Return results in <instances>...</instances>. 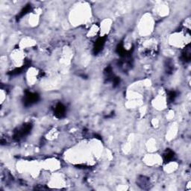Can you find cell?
Masks as SVG:
<instances>
[{"instance_id":"cell-1","label":"cell","mask_w":191,"mask_h":191,"mask_svg":"<svg viewBox=\"0 0 191 191\" xmlns=\"http://www.w3.org/2000/svg\"><path fill=\"white\" fill-rule=\"evenodd\" d=\"M38 95L36 93H27L25 97V104L26 105H32V104L35 103L38 100Z\"/></svg>"},{"instance_id":"cell-2","label":"cell","mask_w":191,"mask_h":191,"mask_svg":"<svg viewBox=\"0 0 191 191\" xmlns=\"http://www.w3.org/2000/svg\"><path fill=\"white\" fill-rule=\"evenodd\" d=\"M66 111L65 107L62 104H58L57 106L55 108V114L56 115V117L61 118L64 115Z\"/></svg>"},{"instance_id":"cell-3","label":"cell","mask_w":191,"mask_h":191,"mask_svg":"<svg viewBox=\"0 0 191 191\" xmlns=\"http://www.w3.org/2000/svg\"><path fill=\"white\" fill-rule=\"evenodd\" d=\"M105 43V40L104 37H102L97 40V41L96 42V44L94 46V52H99L100 50L102 49L104 46Z\"/></svg>"},{"instance_id":"cell-4","label":"cell","mask_w":191,"mask_h":191,"mask_svg":"<svg viewBox=\"0 0 191 191\" xmlns=\"http://www.w3.org/2000/svg\"><path fill=\"white\" fill-rule=\"evenodd\" d=\"M173 157H174V153L171 151H169L167 154L164 155V160H165L166 162H167V161H171L173 158Z\"/></svg>"}]
</instances>
